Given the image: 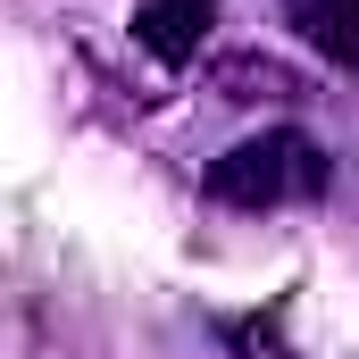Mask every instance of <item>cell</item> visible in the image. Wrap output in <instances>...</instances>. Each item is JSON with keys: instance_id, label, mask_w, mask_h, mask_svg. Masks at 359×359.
I'll return each instance as SVG.
<instances>
[{"instance_id": "cell-1", "label": "cell", "mask_w": 359, "mask_h": 359, "mask_svg": "<svg viewBox=\"0 0 359 359\" xmlns=\"http://www.w3.org/2000/svg\"><path fill=\"white\" fill-rule=\"evenodd\" d=\"M326 184H334V159H326L309 134L276 126V134L234 142V151L209 168V201H234V209H292V201H318Z\"/></svg>"}, {"instance_id": "cell-2", "label": "cell", "mask_w": 359, "mask_h": 359, "mask_svg": "<svg viewBox=\"0 0 359 359\" xmlns=\"http://www.w3.org/2000/svg\"><path fill=\"white\" fill-rule=\"evenodd\" d=\"M209 17H217V0H142V8H134V34H142V50H151L159 67H184V59L201 50Z\"/></svg>"}, {"instance_id": "cell-3", "label": "cell", "mask_w": 359, "mask_h": 359, "mask_svg": "<svg viewBox=\"0 0 359 359\" xmlns=\"http://www.w3.org/2000/svg\"><path fill=\"white\" fill-rule=\"evenodd\" d=\"M284 25H292L318 59L359 67V0H284Z\"/></svg>"}, {"instance_id": "cell-4", "label": "cell", "mask_w": 359, "mask_h": 359, "mask_svg": "<svg viewBox=\"0 0 359 359\" xmlns=\"http://www.w3.org/2000/svg\"><path fill=\"white\" fill-rule=\"evenodd\" d=\"M234 351H243V359H292L284 343H276V318H251V326H234Z\"/></svg>"}]
</instances>
